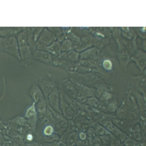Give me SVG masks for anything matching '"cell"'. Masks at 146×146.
<instances>
[{"label": "cell", "instance_id": "1", "mask_svg": "<svg viewBox=\"0 0 146 146\" xmlns=\"http://www.w3.org/2000/svg\"><path fill=\"white\" fill-rule=\"evenodd\" d=\"M19 45L21 66L29 67L34 62L32 52L28 41L27 35L22 31L16 36Z\"/></svg>", "mask_w": 146, "mask_h": 146}, {"label": "cell", "instance_id": "2", "mask_svg": "<svg viewBox=\"0 0 146 146\" xmlns=\"http://www.w3.org/2000/svg\"><path fill=\"white\" fill-rule=\"evenodd\" d=\"M56 76L53 74H46L38 76L34 82L38 86L47 101V98L49 94L55 88Z\"/></svg>", "mask_w": 146, "mask_h": 146}, {"label": "cell", "instance_id": "3", "mask_svg": "<svg viewBox=\"0 0 146 146\" xmlns=\"http://www.w3.org/2000/svg\"><path fill=\"white\" fill-rule=\"evenodd\" d=\"M3 51L11 55L21 61L19 45L16 36H9L3 38Z\"/></svg>", "mask_w": 146, "mask_h": 146}, {"label": "cell", "instance_id": "4", "mask_svg": "<svg viewBox=\"0 0 146 146\" xmlns=\"http://www.w3.org/2000/svg\"><path fill=\"white\" fill-rule=\"evenodd\" d=\"M44 27H23V31L27 35L28 41L32 53L36 50V43Z\"/></svg>", "mask_w": 146, "mask_h": 146}, {"label": "cell", "instance_id": "5", "mask_svg": "<svg viewBox=\"0 0 146 146\" xmlns=\"http://www.w3.org/2000/svg\"><path fill=\"white\" fill-rule=\"evenodd\" d=\"M54 39L52 32L47 28L44 27L36 43V49L43 50L51 44Z\"/></svg>", "mask_w": 146, "mask_h": 146}, {"label": "cell", "instance_id": "6", "mask_svg": "<svg viewBox=\"0 0 146 146\" xmlns=\"http://www.w3.org/2000/svg\"><path fill=\"white\" fill-rule=\"evenodd\" d=\"M60 94L57 88L55 87L48 96V104L55 111L62 113L60 108Z\"/></svg>", "mask_w": 146, "mask_h": 146}, {"label": "cell", "instance_id": "7", "mask_svg": "<svg viewBox=\"0 0 146 146\" xmlns=\"http://www.w3.org/2000/svg\"><path fill=\"white\" fill-rule=\"evenodd\" d=\"M48 108L51 111L56 120L55 129L57 130H64L67 128L68 120L61 113L55 111L48 104Z\"/></svg>", "mask_w": 146, "mask_h": 146}, {"label": "cell", "instance_id": "8", "mask_svg": "<svg viewBox=\"0 0 146 146\" xmlns=\"http://www.w3.org/2000/svg\"><path fill=\"white\" fill-rule=\"evenodd\" d=\"M60 108L62 115L68 120L74 119L75 113L69 104L65 100L62 94H60Z\"/></svg>", "mask_w": 146, "mask_h": 146}, {"label": "cell", "instance_id": "9", "mask_svg": "<svg viewBox=\"0 0 146 146\" xmlns=\"http://www.w3.org/2000/svg\"><path fill=\"white\" fill-rule=\"evenodd\" d=\"M32 57L34 60L46 64H49L52 60L51 54L44 50L36 49L32 53Z\"/></svg>", "mask_w": 146, "mask_h": 146}, {"label": "cell", "instance_id": "10", "mask_svg": "<svg viewBox=\"0 0 146 146\" xmlns=\"http://www.w3.org/2000/svg\"><path fill=\"white\" fill-rule=\"evenodd\" d=\"M29 94L36 104L43 99H46L42 91L35 82L32 83L29 90Z\"/></svg>", "mask_w": 146, "mask_h": 146}, {"label": "cell", "instance_id": "11", "mask_svg": "<svg viewBox=\"0 0 146 146\" xmlns=\"http://www.w3.org/2000/svg\"><path fill=\"white\" fill-rule=\"evenodd\" d=\"M23 30V27H0V37L4 38L9 36H16L22 32Z\"/></svg>", "mask_w": 146, "mask_h": 146}, {"label": "cell", "instance_id": "12", "mask_svg": "<svg viewBox=\"0 0 146 146\" xmlns=\"http://www.w3.org/2000/svg\"><path fill=\"white\" fill-rule=\"evenodd\" d=\"M3 92L0 96V117L2 116L6 107L7 99V84L5 77H3Z\"/></svg>", "mask_w": 146, "mask_h": 146}, {"label": "cell", "instance_id": "13", "mask_svg": "<svg viewBox=\"0 0 146 146\" xmlns=\"http://www.w3.org/2000/svg\"><path fill=\"white\" fill-rule=\"evenodd\" d=\"M63 85L66 95L72 99L76 100L77 93L72 83L68 80H64L63 81Z\"/></svg>", "mask_w": 146, "mask_h": 146}, {"label": "cell", "instance_id": "14", "mask_svg": "<svg viewBox=\"0 0 146 146\" xmlns=\"http://www.w3.org/2000/svg\"><path fill=\"white\" fill-rule=\"evenodd\" d=\"M37 113L38 119H40L46 113L48 109V102L46 99H43L36 104Z\"/></svg>", "mask_w": 146, "mask_h": 146}, {"label": "cell", "instance_id": "15", "mask_svg": "<svg viewBox=\"0 0 146 146\" xmlns=\"http://www.w3.org/2000/svg\"><path fill=\"white\" fill-rule=\"evenodd\" d=\"M41 124L44 126L47 125H51L56 127V120L54 115L51 111L48 108L43 117L40 119Z\"/></svg>", "mask_w": 146, "mask_h": 146}, {"label": "cell", "instance_id": "16", "mask_svg": "<svg viewBox=\"0 0 146 146\" xmlns=\"http://www.w3.org/2000/svg\"><path fill=\"white\" fill-rule=\"evenodd\" d=\"M36 117H37V113L36 108V104L33 102L31 105L29 106L25 111L23 117L26 119H29Z\"/></svg>", "mask_w": 146, "mask_h": 146}, {"label": "cell", "instance_id": "17", "mask_svg": "<svg viewBox=\"0 0 146 146\" xmlns=\"http://www.w3.org/2000/svg\"><path fill=\"white\" fill-rule=\"evenodd\" d=\"M7 122L20 127H25L27 124V120L23 117L18 115L13 119L7 121Z\"/></svg>", "mask_w": 146, "mask_h": 146}, {"label": "cell", "instance_id": "18", "mask_svg": "<svg viewBox=\"0 0 146 146\" xmlns=\"http://www.w3.org/2000/svg\"><path fill=\"white\" fill-rule=\"evenodd\" d=\"M60 48L59 45L57 43H54L51 44L45 48L43 50L49 52L51 54H56L59 52Z\"/></svg>", "mask_w": 146, "mask_h": 146}, {"label": "cell", "instance_id": "19", "mask_svg": "<svg viewBox=\"0 0 146 146\" xmlns=\"http://www.w3.org/2000/svg\"><path fill=\"white\" fill-rule=\"evenodd\" d=\"M38 118L37 117L27 120V124L25 126V128L27 130L34 129L38 122Z\"/></svg>", "mask_w": 146, "mask_h": 146}, {"label": "cell", "instance_id": "20", "mask_svg": "<svg viewBox=\"0 0 146 146\" xmlns=\"http://www.w3.org/2000/svg\"><path fill=\"white\" fill-rule=\"evenodd\" d=\"M55 129V127L53 125H46L43 131L44 135L47 137L52 136L54 132Z\"/></svg>", "mask_w": 146, "mask_h": 146}, {"label": "cell", "instance_id": "21", "mask_svg": "<svg viewBox=\"0 0 146 146\" xmlns=\"http://www.w3.org/2000/svg\"><path fill=\"white\" fill-rule=\"evenodd\" d=\"M103 66L104 69L107 71H110L112 68V63L109 60H104L103 63Z\"/></svg>", "mask_w": 146, "mask_h": 146}, {"label": "cell", "instance_id": "22", "mask_svg": "<svg viewBox=\"0 0 146 146\" xmlns=\"http://www.w3.org/2000/svg\"><path fill=\"white\" fill-rule=\"evenodd\" d=\"M63 50H68L71 48V44L69 41H66L64 43L63 45Z\"/></svg>", "mask_w": 146, "mask_h": 146}, {"label": "cell", "instance_id": "23", "mask_svg": "<svg viewBox=\"0 0 146 146\" xmlns=\"http://www.w3.org/2000/svg\"><path fill=\"white\" fill-rule=\"evenodd\" d=\"M79 137L81 140H85L87 138V135L83 131L80 132L79 133Z\"/></svg>", "mask_w": 146, "mask_h": 146}, {"label": "cell", "instance_id": "24", "mask_svg": "<svg viewBox=\"0 0 146 146\" xmlns=\"http://www.w3.org/2000/svg\"><path fill=\"white\" fill-rule=\"evenodd\" d=\"M7 127V124L6 122H3L0 120V129H6Z\"/></svg>", "mask_w": 146, "mask_h": 146}, {"label": "cell", "instance_id": "25", "mask_svg": "<svg viewBox=\"0 0 146 146\" xmlns=\"http://www.w3.org/2000/svg\"><path fill=\"white\" fill-rule=\"evenodd\" d=\"M3 38L0 37V51H4L3 49Z\"/></svg>", "mask_w": 146, "mask_h": 146}, {"label": "cell", "instance_id": "26", "mask_svg": "<svg viewBox=\"0 0 146 146\" xmlns=\"http://www.w3.org/2000/svg\"><path fill=\"white\" fill-rule=\"evenodd\" d=\"M33 137L32 134H29L27 136V139L29 141H31L33 139Z\"/></svg>", "mask_w": 146, "mask_h": 146}]
</instances>
